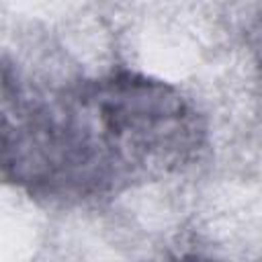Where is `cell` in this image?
Instances as JSON below:
<instances>
[{
  "instance_id": "1",
  "label": "cell",
  "mask_w": 262,
  "mask_h": 262,
  "mask_svg": "<svg viewBox=\"0 0 262 262\" xmlns=\"http://www.w3.org/2000/svg\"><path fill=\"white\" fill-rule=\"evenodd\" d=\"M0 164L27 196L74 207L190 168L207 125L172 84L131 70L29 88L4 57Z\"/></svg>"
},
{
  "instance_id": "2",
  "label": "cell",
  "mask_w": 262,
  "mask_h": 262,
  "mask_svg": "<svg viewBox=\"0 0 262 262\" xmlns=\"http://www.w3.org/2000/svg\"><path fill=\"white\" fill-rule=\"evenodd\" d=\"M256 55H258V61H260V68H262V20H260L258 31H256Z\"/></svg>"
}]
</instances>
